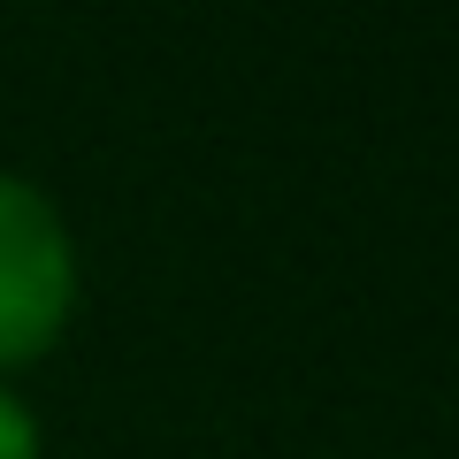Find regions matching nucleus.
<instances>
[{
    "label": "nucleus",
    "instance_id": "obj_1",
    "mask_svg": "<svg viewBox=\"0 0 459 459\" xmlns=\"http://www.w3.org/2000/svg\"><path fill=\"white\" fill-rule=\"evenodd\" d=\"M77 314V238L31 177L0 169V376L62 344Z\"/></svg>",
    "mask_w": 459,
    "mask_h": 459
},
{
    "label": "nucleus",
    "instance_id": "obj_2",
    "mask_svg": "<svg viewBox=\"0 0 459 459\" xmlns=\"http://www.w3.org/2000/svg\"><path fill=\"white\" fill-rule=\"evenodd\" d=\"M0 459H39V421L8 383H0Z\"/></svg>",
    "mask_w": 459,
    "mask_h": 459
}]
</instances>
